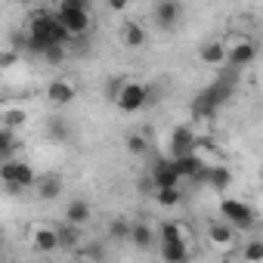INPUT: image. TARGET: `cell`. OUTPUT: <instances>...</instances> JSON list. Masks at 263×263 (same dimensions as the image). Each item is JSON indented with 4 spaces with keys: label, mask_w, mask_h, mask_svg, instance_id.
<instances>
[{
    "label": "cell",
    "mask_w": 263,
    "mask_h": 263,
    "mask_svg": "<svg viewBox=\"0 0 263 263\" xmlns=\"http://www.w3.org/2000/svg\"><path fill=\"white\" fill-rule=\"evenodd\" d=\"M68 41H71V31L59 22L56 13H50V10H34V13H31L28 31H25V50H28V53L44 56L47 47H53V44H68Z\"/></svg>",
    "instance_id": "6da1fadb"
},
{
    "label": "cell",
    "mask_w": 263,
    "mask_h": 263,
    "mask_svg": "<svg viewBox=\"0 0 263 263\" xmlns=\"http://www.w3.org/2000/svg\"><path fill=\"white\" fill-rule=\"evenodd\" d=\"M229 96H232V81H229V78L214 81L211 87H204V90L192 99V118H198V121H214L217 111H220V105H223Z\"/></svg>",
    "instance_id": "7a4b0ae2"
},
{
    "label": "cell",
    "mask_w": 263,
    "mask_h": 263,
    "mask_svg": "<svg viewBox=\"0 0 263 263\" xmlns=\"http://www.w3.org/2000/svg\"><path fill=\"white\" fill-rule=\"evenodd\" d=\"M0 180H4L10 195H16L22 189H34L37 174H34V167L28 161H4V167H0Z\"/></svg>",
    "instance_id": "3957f363"
},
{
    "label": "cell",
    "mask_w": 263,
    "mask_h": 263,
    "mask_svg": "<svg viewBox=\"0 0 263 263\" xmlns=\"http://www.w3.org/2000/svg\"><path fill=\"white\" fill-rule=\"evenodd\" d=\"M56 16H59V22L71 31V37H84L87 31H90V13H87V7H78V4H59V10H56Z\"/></svg>",
    "instance_id": "277c9868"
},
{
    "label": "cell",
    "mask_w": 263,
    "mask_h": 263,
    "mask_svg": "<svg viewBox=\"0 0 263 263\" xmlns=\"http://www.w3.org/2000/svg\"><path fill=\"white\" fill-rule=\"evenodd\" d=\"M220 214H223V220H229L238 232H248V229L254 226V208L245 204V201H238V198H223V201H220Z\"/></svg>",
    "instance_id": "5b68a950"
},
{
    "label": "cell",
    "mask_w": 263,
    "mask_h": 263,
    "mask_svg": "<svg viewBox=\"0 0 263 263\" xmlns=\"http://www.w3.org/2000/svg\"><path fill=\"white\" fill-rule=\"evenodd\" d=\"M118 108L124 111V115H134V111H140V108H146V102H149V87L146 84H137V81H127L124 87H121V93H118Z\"/></svg>",
    "instance_id": "8992f818"
},
{
    "label": "cell",
    "mask_w": 263,
    "mask_h": 263,
    "mask_svg": "<svg viewBox=\"0 0 263 263\" xmlns=\"http://www.w3.org/2000/svg\"><path fill=\"white\" fill-rule=\"evenodd\" d=\"M195 146H198V137H195V130L189 124H177L171 134H167V152H171V158L186 155V152H195Z\"/></svg>",
    "instance_id": "52a82bcc"
},
{
    "label": "cell",
    "mask_w": 263,
    "mask_h": 263,
    "mask_svg": "<svg viewBox=\"0 0 263 263\" xmlns=\"http://www.w3.org/2000/svg\"><path fill=\"white\" fill-rule=\"evenodd\" d=\"M229 68H248L257 59V44L251 37H229Z\"/></svg>",
    "instance_id": "ba28073f"
},
{
    "label": "cell",
    "mask_w": 263,
    "mask_h": 263,
    "mask_svg": "<svg viewBox=\"0 0 263 263\" xmlns=\"http://www.w3.org/2000/svg\"><path fill=\"white\" fill-rule=\"evenodd\" d=\"M152 16H155V25L161 31H174L183 22V0H158Z\"/></svg>",
    "instance_id": "9c48e42d"
},
{
    "label": "cell",
    "mask_w": 263,
    "mask_h": 263,
    "mask_svg": "<svg viewBox=\"0 0 263 263\" xmlns=\"http://www.w3.org/2000/svg\"><path fill=\"white\" fill-rule=\"evenodd\" d=\"M31 248L41 251V254H50L56 248H62V235L56 226H47V223H37L31 226Z\"/></svg>",
    "instance_id": "30bf717a"
},
{
    "label": "cell",
    "mask_w": 263,
    "mask_h": 263,
    "mask_svg": "<svg viewBox=\"0 0 263 263\" xmlns=\"http://www.w3.org/2000/svg\"><path fill=\"white\" fill-rule=\"evenodd\" d=\"M198 59H201L204 65L220 68V65L229 62V44H226L223 37H211V41H204V44L198 47Z\"/></svg>",
    "instance_id": "8fae6325"
},
{
    "label": "cell",
    "mask_w": 263,
    "mask_h": 263,
    "mask_svg": "<svg viewBox=\"0 0 263 263\" xmlns=\"http://www.w3.org/2000/svg\"><path fill=\"white\" fill-rule=\"evenodd\" d=\"M198 186H208V189L223 192V189H229V186H232V174H229V167H226L223 161L208 164V167L201 171V177H198Z\"/></svg>",
    "instance_id": "7c38bea8"
},
{
    "label": "cell",
    "mask_w": 263,
    "mask_h": 263,
    "mask_svg": "<svg viewBox=\"0 0 263 263\" xmlns=\"http://www.w3.org/2000/svg\"><path fill=\"white\" fill-rule=\"evenodd\" d=\"M152 180H155V189H171V186H180L183 183L174 158H158L155 167H152Z\"/></svg>",
    "instance_id": "4fadbf2b"
},
{
    "label": "cell",
    "mask_w": 263,
    "mask_h": 263,
    "mask_svg": "<svg viewBox=\"0 0 263 263\" xmlns=\"http://www.w3.org/2000/svg\"><path fill=\"white\" fill-rule=\"evenodd\" d=\"M74 96H78V87H74L71 81H65V78H53V81L47 84V99H50L53 105H59V108L71 105Z\"/></svg>",
    "instance_id": "5bb4252c"
},
{
    "label": "cell",
    "mask_w": 263,
    "mask_h": 263,
    "mask_svg": "<svg viewBox=\"0 0 263 263\" xmlns=\"http://www.w3.org/2000/svg\"><path fill=\"white\" fill-rule=\"evenodd\" d=\"M235 235H238V229H235L229 220H217V223L208 226V241H211L214 248H220V251H229V248L235 245Z\"/></svg>",
    "instance_id": "9a60e30c"
},
{
    "label": "cell",
    "mask_w": 263,
    "mask_h": 263,
    "mask_svg": "<svg viewBox=\"0 0 263 263\" xmlns=\"http://www.w3.org/2000/svg\"><path fill=\"white\" fill-rule=\"evenodd\" d=\"M146 28L140 25V22H134V19H127L124 25H121V44L127 47V50H140V47H146Z\"/></svg>",
    "instance_id": "2e32d148"
},
{
    "label": "cell",
    "mask_w": 263,
    "mask_h": 263,
    "mask_svg": "<svg viewBox=\"0 0 263 263\" xmlns=\"http://www.w3.org/2000/svg\"><path fill=\"white\" fill-rule=\"evenodd\" d=\"M34 195H37L41 201H53V198H59V195H62V180H59L56 174H44V177H37V183H34Z\"/></svg>",
    "instance_id": "e0dca14e"
},
{
    "label": "cell",
    "mask_w": 263,
    "mask_h": 263,
    "mask_svg": "<svg viewBox=\"0 0 263 263\" xmlns=\"http://www.w3.org/2000/svg\"><path fill=\"white\" fill-rule=\"evenodd\" d=\"M90 217H93L90 201H84V198H71V201H68V208H65V223L87 226V223H90Z\"/></svg>",
    "instance_id": "ac0fdd59"
},
{
    "label": "cell",
    "mask_w": 263,
    "mask_h": 263,
    "mask_svg": "<svg viewBox=\"0 0 263 263\" xmlns=\"http://www.w3.org/2000/svg\"><path fill=\"white\" fill-rule=\"evenodd\" d=\"M130 241H134L140 251H149V248H155L161 238H158V229H152L149 223H134V235H130Z\"/></svg>",
    "instance_id": "d6986e66"
},
{
    "label": "cell",
    "mask_w": 263,
    "mask_h": 263,
    "mask_svg": "<svg viewBox=\"0 0 263 263\" xmlns=\"http://www.w3.org/2000/svg\"><path fill=\"white\" fill-rule=\"evenodd\" d=\"M47 137H50V143H68L71 140V124L62 115H53L47 121Z\"/></svg>",
    "instance_id": "ffe728a7"
},
{
    "label": "cell",
    "mask_w": 263,
    "mask_h": 263,
    "mask_svg": "<svg viewBox=\"0 0 263 263\" xmlns=\"http://www.w3.org/2000/svg\"><path fill=\"white\" fill-rule=\"evenodd\" d=\"M158 248H161V257H164L167 263H183V260H189V241H183V238H177V241H161Z\"/></svg>",
    "instance_id": "44dd1931"
},
{
    "label": "cell",
    "mask_w": 263,
    "mask_h": 263,
    "mask_svg": "<svg viewBox=\"0 0 263 263\" xmlns=\"http://www.w3.org/2000/svg\"><path fill=\"white\" fill-rule=\"evenodd\" d=\"M158 238H161V241H177V238L189 241V229H186L183 223H177V220H164V223L158 226ZM161 241H158V245H161Z\"/></svg>",
    "instance_id": "7402d4cb"
},
{
    "label": "cell",
    "mask_w": 263,
    "mask_h": 263,
    "mask_svg": "<svg viewBox=\"0 0 263 263\" xmlns=\"http://www.w3.org/2000/svg\"><path fill=\"white\" fill-rule=\"evenodd\" d=\"M155 201H158V208L174 211V208H180L183 192H180V186H171V189H155Z\"/></svg>",
    "instance_id": "603a6c76"
},
{
    "label": "cell",
    "mask_w": 263,
    "mask_h": 263,
    "mask_svg": "<svg viewBox=\"0 0 263 263\" xmlns=\"http://www.w3.org/2000/svg\"><path fill=\"white\" fill-rule=\"evenodd\" d=\"M16 152V130L0 124V161H13Z\"/></svg>",
    "instance_id": "cb8c5ba5"
},
{
    "label": "cell",
    "mask_w": 263,
    "mask_h": 263,
    "mask_svg": "<svg viewBox=\"0 0 263 263\" xmlns=\"http://www.w3.org/2000/svg\"><path fill=\"white\" fill-rule=\"evenodd\" d=\"M130 235H134V223H130V220L115 217V220L108 223V238H115V241H130Z\"/></svg>",
    "instance_id": "d4e9b609"
},
{
    "label": "cell",
    "mask_w": 263,
    "mask_h": 263,
    "mask_svg": "<svg viewBox=\"0 0 263 263\" xmlns=\"http://www.w3.org/2000/svg\"><path fill=\"white\" fill-rule=\"evenodd\" d=\"M59 235H62V248H78L81 245V226H74V223L62 226Z\"/></svg>",
    "instance_id": "484cf974"
},
{
    "label": "cell",
    "mask_w": 263,
    "mask_h": 263,
    "mask_svg": "<svg viewBox=\"0 0 263 263\" xmlns=\"http://www.w3.org/2000/svg\"><path fill=\"white\" fill-rule=\"evenodd\" d=\"M127 152H130V155H137V158H140V155H146V152H149V143H146V137H140V134H130V137H127Z\"/></svg>",
    "instance_id": "4316f807"
},
{
    "label": "cell",
    "mask_w": 263,
    "mask_h": 263,
    "mask_svg": "<svg viewBox=\"0 0 263 263\" xmlns=\"http://www.w3.org/2000/svg\"><path fill=\"white\" fill-rule=\"evenodd\" d=\"M245 260H251V263H257V260H263V238H251L248 245H245Z\"/></svg>",
    "instance_id": "83f0119b"
},
{
    "label": "cell",
    "mask_w": 263,
    "mask_h": 263,
    "mask_svg": "<svg viewBox=\"0 0 263 263\" xmlns=\"http://www.w3.org/2000/svg\"><path fill=\"white\" fill-rule=\"evenodd\" d=\"M0 124L16 130L19 124H25V111H19V108H7V111H4V118H0Z\"/></svg>",
    "instance_id": "f1b7e54d"
},
{
    "label": "cell",
    "mask_w": 263,
    "mask_h": 263,
    "mask_svg": "<svg viewBox=\"0 0 263 263\" xmlns=\"http://www.w3.org/2000/svg\"><path fill=\"white\" fill-rule=\"evenodd\" d=\"M65 59V44H53V47H47V53H44V62L47 65H59Z\"/></svg>",
    "instance_id": "f546056e"
},
{
    "label": "cell",
    "mask_w": 263,
    "mask_h": 263,
    "mask_svg": "<svg viewBox=\"0 0 263 263\" xmlns=\"http://www.w3.org/2000/svg\"><path fill=\"white\" fill-rule=\"evenodd\" d=\"M13 62H16V50H13V47H7V50H4V56H0V65L10 68Z\"/></svg>",
    "instance_id": "4dcf8cb0"
},
{
    "label": "cell",
    "mask_w": 263,
    "mask_h": 263,
    "mask_svg": "<svg viewBox=\"0 0 263 263\" xmlns=\"http://www.w3.org/2000/svg\"><path fill=\"white\" fill-rule=\"evenodd\" d=\"M130 7V0H108V10H115V13H124Z\"/></svg>",
    "instance_id": "1f68e13d"
},
{
    "label": "cell",
    "mask_w": 263,
    "mask_h": 263,
    "mask_svg": "<svg viewBox=\"0 0 263 263\" xmlns=\"http://www.w3.org/2000/svg\"><path fill=\"white\" fill-rule=\"evenodd\" d=\"M65 4H78V7H87V0H65Z\"/></svg>",
    "instance_id": "d6a6232c"
},
{
    "label": "cell",
    "mask_w": 263,
    "mask_h": 263,
    "mask_svg": "<svg viewBox=\"0 0 263 263\" xmlns=\"http://www.w3.org/2000/svg\"><path fill=\"white\" fill-rule=\"evenodd\" d=\"M37 4H50V0H37Z\"/></svg>",
    "instance_id": "836d02e7"
},
{
    "label": "cell",
    "mask_w": 263,
    "mask_h": 263,
    "mask_svg": "<svg viewBox=\"0 0 263 263\" xmlns=\"http://www.w3.org/2000/svg\"><path fill=\"white\" fill-rule=\"evenodd\" d=\"M22 4H25V0H22Z\"/></svg>",
    "instance_id": "e575fe53"
}]
</instances>
